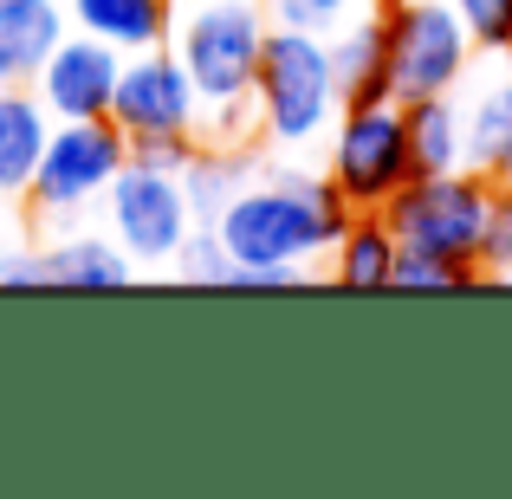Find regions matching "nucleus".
Segmentation results:
<instances>
[{"label": "nucleus", "mask_w": 512, "mask_h": 499, "mask_svg": "<svg viewBox=\"0 0 512 499\" xmlns=\"http://www.w3.org/2000/svg\"><path fill=\"white\" fill-rule=\"evenodd\" d=\"M376 7L389 20V78H396L402 104L467 85V65L480 52L461 13H454V0H376Z\"/></svg>", "instance_id": "6"}, {"label": "nucleus", "mask_w": 512, "mask_h": 499, "mask_svg": "<svg viewBox=\"0 0 512 499\" xmlns=\"http://www.w3.org/2000/svg\"><path fill=\"white\" fill-rule=\"evenodd\" d=\"M175 7H208V0H175Z\"/></svg>", "instance_id": "27"}, {"label": "nucleus", "mask_w": 512, "mask_h": 499, "mask_svg": "<svg viewBox=\"0 0 512 499\" xmlns=\"http://www.w3.org/2000/svg\"><path fill=\"white\" fill-rule=\"evenodd\" d=\"M461 111H467V163L493 182H512V52Z\"/></svg>", "instance_id": "18"}, {"label": "nucleus", "mask_w": 512, "mask_h": 499, "mask_svg": "<svg viewBox=\"0 0 512 499\" xmlns=\"http://www.w3.org/2000/svg\"><path fill=\"white\" fill-rule=\"evenodd\" d=\"M175 279H188V286H234V260L214 240V227H195V240L175 253Z\"/></svg>", "instance_id": "22"}, {"label": "nucleus", "mask_w": 512, "mask_h": 499, "mask_svg": "<svg viewBox=\"0 0 512 499\" xmlns=\"http://www.w3.org/2000/svg\"><path fill=\"white\" fill-rule=\"evenodd\" d=\"M325 175L338 182L350 208H383L402 182L415 175L409 163V130H402V98L344 104L325 137Z\"/></svg>", "instance_id": "7"}, {"label": "nucleus", "mask_w": 512, "mask_h": 499, "mask_svg": "<svg viewBox=\"0 0 512 499\" xmlns=\"http://www.w3.org/2000/svg\"><path fill=\"white\" fill-rule=\"evenodd\" d=\"M0 7H13V0H0Z\"/></svg>", "instance_id": "28"}, {"label": "nucleus", "mask_w": 512, "mask_h": 499, "mask_svg": "<svg viewBox=\"0 0 512 499\" xmlns=\"http://www.w3.org/2000/svg\"><path fill=\"white\" fill-rule=\"evenodd\" d=\"M396 260H402V240L383 221V208H350V227L325 253V279L344 292H396Z\"/></svg>", "instance_id": "12"}, {"label": "nucleus", "mask_w": 512, "mask_h": 499, "mask_svg": "<svg viewBox=\"0 0 512 499\" xmlns=\"http://www.w3.org/2000/svg\"><path fill=\"white\" fill-rule=\"evenodd\" d=\"M104 221L111 240L130 253L137 266H175V253L195 240V201H188L175 169H150V163H124L117 182L104 188Z\"/></svg>", "instance_id": "8"}, {"label": "nucleus", "mask_w": 512, "mask_h": 499, "mask_svg": "<svg viewBox=\"0 0 512 499\" xmlns=\"http://www.w3.org/2000/svg\"><path fill=\"white\" fill-rule=\"evenodd\" d=\"M117 78H124V52L72 26V33L52 46V59L39 65L33 91H39V104H46L59 124H72V117H111Z\"/></svg>", "instance_id": "10"}, {"label": "nucleus", "mask_w": 512, "mask_h": 499, "mask_svg": "<svg viewBox=\"0 0 512 499\" xmlns=\"http://www.w3.org/2000/svg\"><path fill=\"white\" fill-rule=\"evenodd\" d=\"M247 182H253L247 143H201V150L188 156V169H182V188H188V201H195V221H201V227L221 221V208H227V201H234Z\"/></svg>", "instance_id": "19"}, {"label": "nucleus", "mask_w": 512, "mask_h": 499, "mask_svg": "<svg viewBox=\"0 0 512 499\" xmlns=\"http://www.w3.org/2000/svg\"><path fill=\"white\" fill-rule=\"evenodd\" d=\"M350 227V201L338 195L331 175L312 169H273L253 175L214 221V240L227 247L234 273H312L338 247Z\"/></svg>", "instance_id": "1"}, {"label": "nucleus", "mask_w": 512, "mask_h": 499, "mask_svg": "<svg viewBox=\"0 0 512 499\" xmlns=\"http://www.w3.org/2000/svg\"><path fill=\"white\" fill-rule=\"evenodd\" d=\"M480 266H454V260H435V253H415V247H402V260H396V292H467V286H480Z\"/></svg>", "instance_id": "20"}, {"label": "nucleus", "mask_w": 512, "mask_h": 499, "mask_svg": "<svg viewBox=\"0 0 512 499\" xmlns=\"http://www.w3.org/2000/svg\"><path fill=\"white\" fill-rule=\"evenodd\" d=\"M59 117L39 104L33 85H0V195H26Z\"/></svg>", "instance_id": "15"}, {"label": "nucleus", "mask_w": 512, "mask_h": 499, "mask_svg": "<svg viewBox=\"0 0 512 499\" xmlns=\"http://www.w3.org/2000/svg\"><path fill=\"white\" fill-rule=\"evenodd\" d=\"M325 39H331V65H338L344 104L396 98V78H389V20H383V7L350 13V20H338Z\"/></svg>", "instance_id": "11"}, {"label": "nucleus", "mask_w": 512, "mask_h": 499, "mask_svg": "<svg viewBox=\"0 0 512 499\" xmlns=\"http://www.w3.org/2000/svg\"><path fill=\"white\" fill-rule=\"evenodd\" d=\"M480 273H487V279H512V182H493L487 240H480Z\"/></svg>", "instance_id": "23"}, {"label": "nucleus", "mask_w": 512, "mask_h": 499, "mask_svg": "<svg viewBox=\"0 0 512 499\" xmlns=\"http://www.w3.org/2000/svg\"><path fill=\"white\" fill-rule=\"evenodd\" d=\"M0 286H46L39 247H13V253H0Z\"/></svg>", "instance_id": "26"}, {"label": "nucleus", "mask_w": 512, "mask_h": 499, "mask_svg": "<svg viewBox=\"0 0 512 499\" xmlns=\"http://www.w3.org/2000/svg\"><path fill=\"white\" fill-rule=\"evenodd\" d=\"M39 266H46L52 292H117L137 273V260L111 234H65V227H59V240L39 247Z\"/></svg>", "instance_id": "13"}, {"label": "nucleus", "mask_w": 512, "mask_h": 499, "mask_svg": "<svg viewBox=\"0 0 512 499\" xmlns=\"http://www.w3.org/2000/svg\"><path fill=\"white\" fill-rule=\"evenodd\" d=\"M376 7V0H266V20L273 26H312V33H331L350 13Z\"/></svg>", "instance_id": "24"}, {"label": "nucleus", "mask_w": 512, "mask_h": 499, "mask_svg": "<svg viewBox=\"0 0 512 499\" xmlns=\"http://www.w3.org/2000/svg\"><path fill=\"white\" fill-rule=\"evenodd\" d=\"M72 13L59 0H13L0 7V85H33L39 65L52 59V46L65 39Z\"/></svg>", "instance_id": "16"}, {"label": "nucleus", "mask_w": 512, "mask_h": 499, "mask_svg": "<svg viewBox=\"0 0 512 499\" xmlns=\"http://www.w3.org/2000/svg\"><path fill=\"white\" fill-rule=\"evenodd\" d=\"M111 117L130 143H156V137H201V104L195 85H188L175 46H150V52H130L124 78H117V98Z\"/></svg>", "instance_id": "9"}, {"label": "nucleus", "mask_w": 512, "mask_h": 499, "mask_svg": "<svg viewBox=\"0 0 512 499\" xmlns=\"http://www.w3.org/2000/svg\"><path fill=\"white\" fill-rule=\"evenodd\" d=\"M65 13H72L78 33L104 39V46H117L130 59V52L169 46L182 7H175V0H65Z\"/></svg>", "instance_id": "14"}, {"label": "nucleus", "mask_w": 512, "mask_h": 499, "mask_svg": "<svg viewBox=\"0 0 512 499\" xmlns=\"http://www.w3.org/2000/svg\"><path fill=\"white\" fill-rule=\"evenodd\" d=\"M201 150V137H156V143H130V163H150V169H188V156Z\"/></svg>", "instance_id": "25"}, {"label": "nucleus", "mask_w": 512, "mask_h": 499, "mask_svg": "<svg viewBox=\"0 0 512 499\" xmlns=\"http://www.w3.org/2000/svg\"><path fill=\"white\" fill-rule=\"evenodd\" d=\"M454 13L474 33L480 59H506L512 52V0H454Z\"/></svg>", "instance_id": "21"}, {"label": "nucleus", "mask_w": 512, "mask_h": 499, "mask_svg": "<svg viewBox=\"0 0 512 499\" xmlns=\"http://www.w3.org/2000/svg\"><path fill=\"white\" fill-rule=\"evenodd\" d=\"M130 163V137L117 130V117H72L52 124V143L39 156L33 182H26V208L39 227H72L85 208H98L104 188L117 182V169Z\"/></svg>", "instance_id": "5"}, {"label": "nucleus", "mask_w": 512, "mask_h": 499, "mask_svg": "<svg viewBox=\"0 0 512 499\" xmlns=\"http://www.w3.org/2000/svg\"><path fill=\"white\" fill-rule=\"evenodd\" d=\"M402 130H409L415 175L467 169V111L454 104V91H441V98H409L402 104Z\"/></svg>", "instance_id": "17"}, {"label": "nucleus", "mask_w": 512, "mask_h": 499, "mask_svg": "<svg viewBox=\"0 0 512 499\" xmlns=\"http://www.w3.org/2000/svg\"><path fill=\"white\" fill-rule=\"evenodd\" d=\"M487 208H493V175H480L467 163L448 175H409L383 201V221L396 227L402 247L435 253V260H454V266H480Z\"/></svg>", "instance_id": "4"}, {"label": "nucleus", "mask_w": 512, "mask_h": 499, "mask_svg": "<svg viewBox=\"0 0 512 499\" xmlns=\"http://www.w3.org/2000/svg\"><path fill=\"white\" fill-rule=\"evenodd\" d=\"M344 111L338 65H331V39L312 26H266L260 78H253V137L273 150H305L325 143Z\"/></svg>", "instance_id": "3"}, {"label": "nucleus", "mask_w": 512, "mask_h": 499, "mask_svg": "<svg viewBox=\"0 0 512 499\" xmlns=\"http://www.w3.org/2000/svg\"><path fill=\"white\" fill-rule=\"evenodd\" d=\"M266 7L260 0H208L175 13V59L201 104V143H247L253 137V78L266 52Z\"/></svg>", "instance_id": "2"}]
</instances>
